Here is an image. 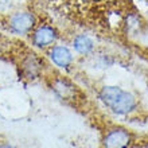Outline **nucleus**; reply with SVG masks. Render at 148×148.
<instances>
[{
    "instance_id": "4",
    "label": "nucleus",
    "mask_w": 148,
    "mask_h": 148,
    "mask_svg": "<svg viewBox=\"0 0 148 148\" xmlns=\"http://www.w3.org/2000/svg\"><path fill=\"white\" fill-rule=\"evenodd\" d=\"M49 58L55 66L67 69L73 63V53L69 47L62 45H54L49 50Z\"/></svg>"
},
{
    "instance_id": "8",
    "label": "nucleus",
    "mask_w": 148,
    "mask_h": 148,
    "mask_svg": "<svg viewBox=\"0 0 148 148\" xmlns=\"http://www.w3.org/2000/svg\"><path fill=\"white\" fill-rule=\"evenodd\" d=\"M0 148H14L12 145L10 144H5V143H3V144H0Z\"/></svg>"
},
{
    "instance_id": "3",
    "label": "nucleus",
    "mask_w": 148,
    "mask_h": 148,
    "mask_svg": "<svg viewBox=\"0 0 148 148\" xmlns=\"http://www.w3.org/2000/svg\"><path fill=\"white\" fill-rule=\"evenodd\" d=\"M30 39L31 45L36 49H50L59 39V32L51 24H36V27L30 34Z\"/></svg>"
},
{
    "instance_id": "6",
    "label": "nucleus",
    "mask_w": 148,
    "mask_h": 148,
    "mask_svg": "<svg viewBox=\"0 0 148 148\" xmlns=\"http://www.w3.org/2000/svg\"><path fill=\"white\" fill-rule=\"evenodd\" d=\"M22 70L27 78H35L42 70V61L35 53H28L22 61Z\"/></svg>"
},
{
    "instance_id": "1",
    "label": "nucleus",
    "mask_w": 148,
    "mask_h": 148,
    "mask_svg": "<svg viewBox=\"0 0 148 148\" xmlns=\"http://www.w3.org/2000/svg\"><path fill=\"white\" fill-rule=\"evenodd\" d=\"M98 97L116 114H128L136 108V100L132 94L119 86H104L101 88Z\"/></svg>"
},
{
    "instance_id": "2",
    "label": "nucleus",
    "mask_w": 148,
    "mask_h": 148,
    "mask_svg": "<svg viewBox=\"0 0 148 148\" xmlns=\"http://www.w3.org/2000/svg\"><path fill=\"white\" fill-rule=\"evenodd\" d=\"M38 20L36 16L30 11H18L10 15L7 22L8 30L16 35H30L36 27Z\"/></svg>"
},
{
    "instance_id": "5",
    "label": "nucleus",
    "mask_w": 148,
    "mask_h": 148,
    "mask_svg": "<svg viewBox=\"0 0 148 148\" xmlns=\"http://www.w3.org/2000/svg\"><path fill=\"white\" fill-rule=\"evenodd\" d=\"M131 141V135L124 128L110 129L104 137V148H127Z\"/></svg>"
},
{
    "instance_id": "7",
    "label": "nucleus",
    "mask_w": 148,
    "mask_h": 148,
    "mask_svg": "<svg viewBox=\"0 0 148 148\" xmlns=\"http://www.w3.org/2000/svg\"><path fill=\"white\" fill-rule=\"evenodd\" d=\"M73 47L74 50L77 51L78 54L82 55H88L90 54L94 49V40L90 38L89 35H85V34H79L74 38L73 40Z\"/></svg>"
}]
</instances>
